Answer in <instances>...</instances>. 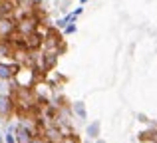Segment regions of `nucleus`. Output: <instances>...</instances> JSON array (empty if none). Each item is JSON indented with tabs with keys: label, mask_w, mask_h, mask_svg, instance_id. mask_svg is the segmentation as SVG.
<instances>
[{
	"label": "nucleus",
	"mask_w": 157,
	"mask_h": 143,
	"mask_svg": "<svg viewBox=\"0 0 157 143\" xmlns=\"http://www.w3.org/2000/svg\"><path fill=\"white\" fill-rule=\"evenodd\" d=\"M8 100H6V97H2V96H0V113H6L8 111Z\"/></svg>",
	"instance_id": "obj_2"
},
{
	"label": "nucleus",
	"mask_w": 157,
	"mask_h": 143,
	"mask_svg": "<svg viewBox=\"0 0 157 143\" xmlns=\"http://www.w3.org/2000/svg\"><path fill=\"white\" fill-rule=\"evenodd\" d=\"M76 109H78V113H80V115H84V105H82V103H78Z\"/></svg>",
	"instance_id": "obj_3"
},
{
	"label": "nucleus",
	"mask_w": 157,
	"mask_h": 143,
	"mask_svg": "<svg viewBox=\"0 0 157 143\" xmlns=\"http://www.w3.org/2000/svg\"><path fill=\"white\" fill-rule=\"evenodd\" d=\"M32 143H42V141H38V139H36V141H32Z\"/></svg>",
	"instance_id": "obj_4"
},
{
	"label": "nucleus",
	"mask_w": 157,
	"mask_h": 143,
	"mask_svg": "<svg viewBox=\"0 0 157 143\" xmlns=\"http://www.w3.org/2000/svg\"><path fill=\"white\" fill-rule=\"evenodd\" d=\"M10 68L8 66H4V64H0V77H10Z\"/></svg>",
	"instance_id": "obj_1"
}]
</instances>
